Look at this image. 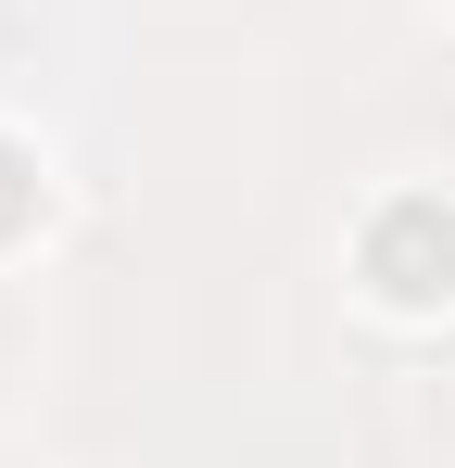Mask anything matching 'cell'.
<instances>
[{"label": "cell", "mask_w": 455, "mask_h": 468, "mask_svg": "<svg viewBox=\"0 0 455 468\" xmlns=\"http://www.w3.org/2000/svg\"><path fill=\"white\" fill-rule=\"evenodd\" d=\"M367 292H379V304H405V316L455 304V216L430 203V190H405V203H379V216H367Z\"/></svg>", "instance_id": "6da1fadb"}, {"label": "cell", "mask_w": 455, "mask_h": 468, "mask_svg": "<svg viewBox=\"0 0 455 468\" xmlns=\"http://www.w3.org/2000/svg\"><path fill=\"white\" fill-rule=\"evenodd\" d=\"M26 203H38V190H26V153H13V140H0V229H13V216H26Z\"/></svg>", "instance_id": "7a4b0ae2"}]
</instances>
